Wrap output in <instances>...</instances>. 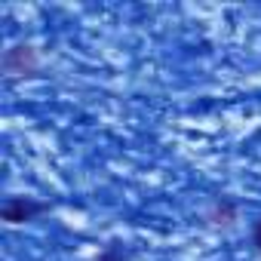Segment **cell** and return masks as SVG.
<instances>
[{
  "label": "cell",
  "mask_w": 261,
  "mask_h": 261,
  "mask_svg": "<svg viewBox=\"0 0 261 261\" xmlns=\"http://www.w3.org/2000/svg\"><path fill=\"white\" fill-rule=\"evenodd\" d=\"M95 261H129V255H126L117 243H111V246H105V249L95 255Z\"/></svg>",
  "instance_id": "obj_4"
},
{
  "label": "cell",
  "mask_w": 261,
  "mask_h": 261,
  "mask_svg": "<svg viewBox=\"0 0 261 261\" xmlns=\"http://www.w3.org/2000/svg\"><path fill=\"white\" fill-rule=\"evenodd\" d=\"M46 209L49 206L40 203V200H34V197H10L4 203V209H0V218H4L7 224H28L37 215H43Z\"/></svg>",
  "instance_id": "obj_2"
},
{
  "label": "cell",
  "mask_w": 261,
  "mask_h": 261,
  "mask_svg": "<svg viewBox=\"0 0 261 261\" xmlns=\"http://www.w3.org/2000/svg\"><path fill=\"white\" fill-rule=\"evenodd\" d=\"M252 246H255V249L261 252V218H258V221L252 224Z\"/></svg>",
  "instance_id": "obj_5"
},
{
  "label": "cell",
  "mask_w": 261,
  "mask_h": 261,
  "mask_svg": "<svg viewBox=\"0 0 261 261\" xmlns=\"http://www.w3.org/2000/svg\"><path fill=\"white\" fill-rule=\"evenodd\" d=\"M4 74L7 77H37L40 74V53L31 43H16L4 53Z\"/></svg>",
  "instance_id": "obj_1"
},
{
  "label": "cell",
  "mask_w": 261,
  "mask_h": 261,
  "mask_svg": "<svg viewBox=\"0 0 261 261\" xmlns=\"http://www.w3.org/2000/svg\"><path fill=\"white\" fill-rule=\"evenodd\" d=\"M237 215H240V209H237V203L227 200V197H218V200L209 206V212H206V218H209L215 227H233V224H237Z\"/></svg>",
  "instance_id": "obj_3"
}]
</instances>
